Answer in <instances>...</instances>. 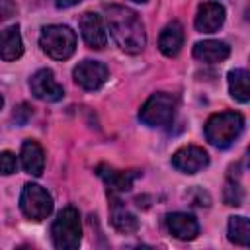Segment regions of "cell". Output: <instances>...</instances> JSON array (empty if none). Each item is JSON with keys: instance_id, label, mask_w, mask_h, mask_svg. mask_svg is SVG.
Listing matches in <instances>:
<instances>
[{"instance_id": "cell-1", "label": "cell", "mask_w": 250, "mask_h": 250, "mask_svg": "<svg viewBox=\"0 0 250 250\" xmlns=\"http://www.w3.org/2000/svg\"><path fill=\"white\" fill-rule=\"evenodd\" d=\"M105 23H107L111 37L115 39L119 49H123L125 53L137 55L145 49V45H146L145 25H143L141 18L131 8L117 6V4L107 6L105 8Z\"/></svg>"}, {"instance_id": "cell-2", "label": "cell", "mask_w": 250, "mask_h": 250, "mask_svg": "<svg viewBox=\"0 0 250 250\" xmlns=\"http://www.w3.org/2000/svg\"><path fill=\"white\" fill-rule=\"evenodd\" d=\"M242 129L244 117L238 111H221L207 119L205 139L217 148H227L240 137Z\"/></svg>"}, {"instance_id": "cell-3", "label": "cell", "mask_w": 250, "mask_h": 250, "mask_svg": "<svg viewBox=\"0 0 250 250\" xmlns=\"http://www.w3.org/2000/svg\"><path fill=\"white\" fill-rule=\"evenodd\" d=\"M41 49L55 61H66L76 51V33L68 25H47L39 35Z\"/></svg>"}, {"instance_id": "cell-4", "label": "cell", "mask_w": 250, "mask_h": 250, "mask_svg": "<svg viewBox=\"0 0 250 250\" xmlns=\"http://www.w3.org/2000/svg\"><path fill=\"white\" fill-rule=\"evenodd\" d=\"M51 236H53V244L59 250H76L82 238V227H80V215L78 211L68 205L64 207L53 227H51Z\"/></svg>"}, {"instance_id": "cell-5", "label": "cell", "mask_w": 250, "mask_h": 250, "mask_svg": "<svg viewBox=\"0 0 250 250\" xmlns=\"http://www.w3.org/2000/svg\"><path fill=\"white\" fill-rule=\"evenodd\" d=\"M174 111H176V98L166 92H156L143 104L139 111V119L148 127H162L172 121Z\"/></svg>"}, {"instance_id": "cell-6", "label": "cell", "mask_w": 250, "mask_h": 250, "mask_svg": "<svg viewBox=\"0 0 250 250\" xmlns=\"http://www.w3.org/2000/svg\"><path fill=\"white\" fill-rule=\"evenodd\" d=\"M20 209L31 221H43L53 213V197L37 184H25L20 195Z\"/></svg>"}, {"instance_id": "cell-7", "label": "cell", "mask_w": 250, "mask_h": 250, "mask_svg": "<svg viewBox=\"0 0 250 250\" xmlns=\"http://www.w3.org/2000/svg\"><path fill=\"white\" fill-rule=\"evenodd\" d=\"M74 82L84 90H98L105 84L109 70L100 61H82L74 68Z\"/></svg>"}, {"instance_id": "cell-8", "label": "cell", "mask_w": 250, "mask_h": 250, "mask_svg": "<svg viewBox=\"0 0 250 250\" xmlns=\"http://www.w3.org/2000/svg\"><path fill=\"white\" fill-rule=\"evenodd\" d=\"M29 90L37 100L43 102H59L64 96L62 86L55 80V74L49 68H41L29 78Z\"/></svg>"}, {"instance_id": "cell-9", "label": "cell", "mask_w": 250, "mask_h": 250, "mask_svg": "<svg viewBox=\"0 0 250 250\" xmlns=\"http://www.w3.org/2000/svg\"><path fill=\"white\" fill-rule=\"evenodd\" d=\"M207 164H209V154L201 146H195V145L182 146L172 156V166L184 174H195L203 170Z\"/></svg>"}, {"instance_id": "cell-10", "label": "cell", "mask_w": 250, "mask_h": 250, "mask_svg": "<svg viewBox=\"0 0 250 250\" xmlns=\"http://www.w3.org/2000/svg\"><path fill=\"white\" fill-rule=\"evenodd\" d=\"M78 27H80V33L86 41L88 47L92 49H104L105 43H107V33H105V27H104V21L98 14L94 12H84L78 20Z\"/></svg>"}, {"instance_id": "cell-11", "label": "cell", "mask_w": 250, "mask_h": 250, "mask_svg": "<svg viewBox=\"0 0 250 250\" xmlns=\"http://www.w3.org/2000/svg\"><path fill=\"white\" fill-rule=\"evenodd\" d=\"M225 21V8L219 2H205L195 14V29L201 33H215Z\"/></svg>"}, {"instance_id": "cell-12", "label": "cell", "mask_w": 250, "mask_h": 250, "mask_svg": "<svg viewBox=\"0 0 250 250\" xmlns=\"http://www.w3.org/2000/svg\"><path fill=\"white\" fill-rule=\"evenodd\" d=\"M166 227L178 240H193L199 234V225L189 213H170L166 217Z\"/></svg>"}, {"instance_id": "cell-13", "label": "cell", "mask_w": 250, "mask_h": 250, "mask_svg": "<svg viewBox=\"0 0 250 250\" xmlns=\"http://www.w3.org/2000/svg\"><path fill=\"white\" fill-rule=\"evenodd\" d=\"M229 55H230V47L219 39H205V41L195 43V47H193V57L207 64L223 62Z\"/></svg>"}, {"instance_id": "cell-14", "label": "cell", "mask_w": 250, "mask_h": 250, "mask_svg": "<svg viewBox=\"0 0 250 250\" xmlns=\"http://www.w3.org/2000/svg\"><path fill=\"white\" fill-rule=\"evenodd\" d=\"M20 160H21V166L27 174L31 176H41L43 174V168H45V152L41 148L39 143L35 141H25L21 145V150H20Z\"/></svg>"}, {"instance_id": "cell-15", "label": "cell", "mask_w": 250, "mask_h": 250, "mask_svg": "<svg viewBox=\"0 0 250 250\" xmlns=\"http://www.w3.org/2000/svg\"><path fill=\"white\" fill-rule=\"evenodd\" d=\"M98 174L100 178H104L109 193H121L131 189L135 178H139V172H123V170H113L107 166H98Z\"/></svg>"}, {"instance_id": "cell-16", "label": "cell", "mask_w": 250, "mask_h": 250, "mask_svg": "<svg viewBox=\"0 0 250 250\" xmlns=\"http://www.w3.org/2000/svg\"><path fill=\"white\" fill-rule=\"evenodd\" d=\"M23 55V41L20 35V27L12 25L0 31V59L16 61Z\"/></svg>"}, {"instance_id": "cell-17", "label": "cell", "mask_w": 250, "mask_h": 250, "mask_svg": "<svg viewBox=\"0 0 250 250\" xmlns=\"http://www.w3.org/2000/svg\"><path fill=\"white\" fill-rule=\"evenodd\" d=\"M182 45H184V27L180 25V21H170L158 37V47H160L162 55L176 57L180 53Z\"/></svg>"}, {"instance_id": "cell-18", "label": "cell", "mask_w": 250, "mask_h": 250, "mask_svg": "<svg viewBox=\"0 0 250 250\" xmlns=\"http://www.w3.org/2000/svg\"><path fill=\"white\" fill-rule=\"evenodd\" d=\"M111 197V225L119 230V232H135L139 229V221L137 217L125 209V205H121V201L115 197V193L109 195Z\"/></svg>"}, {"instance_id": "cell-19", "label": "cell", "mask_w": 250, "mask_h": 250, "mask_svg": "<svg viewBox=\"0 0 250 250\" xmlns=\"http://www.w3.org/2000/svg\"><path fill=\"white\" fill-rule=\"evenodd\" d=\"M229 90L230 96L242 104L248 102L250 98V76L244 68H234L229 72Z\"/></svg>"}, {"instance_id": "cell-20", "label": "cell", "mask_w": 250, "mask_h": 250, "mask_svg": "<svg viewBox=\"0 0 250 250\" xmlns=\"http://www.w3.org/2000/svg\"><path fill=\"white\" fill-rule=\"evenodd\" d=\"M229 240L238 246L250 244V223L246 217H230L229 219Z\"/></svg>"}, {"instance_id": "cell-21", "label": "cell", "mask_w": 250, "mask_h": 250, "mask_svg": "<svg viewBox=\"0 0 250 250\" xmlns=\"http://www.w3.org/2000/svg\"><path fill=\"white\" fill-rule=\"evenodd\" d=\"M16 168H18V158H16V154L10 152V150L0 152V176H10V174L16 172Z\"/></svg>"}, {"instance_id": "cell-22", "label": "cell", "mask_w": 250, "mask_h": 250, "mask_svg": "<svg viewBox=\"0 0 250 250\" xmlns=\"http://www.w3.org/2000/svg\"><path fill=\"white\" fill-rule=\"evenodd\" d=\"M225 203L227 205H240L242 203V189L238 184H234L232 180L227 184L225 188Z\"/></svg>"}, {"instance_id": "cell-23", "label": "cell", "mask_w": 250, "mask_h": 250, "mask_svg": "<svg viewBox=\"0 0 250 250\" xmlns=\"http://www.w3.org/2000/svg\"><path fill=\"white\" fill-rule=\"evenodd\" d=\"M29 117H31V107H29L27 104H20V105L14 109V121H16L18 125H25V123L29 121Z\"/></svg>"}, {"instance_id": "cell-24", "label": "cell", "mask_w": 250, "mask_h": 250, "mask_svg": "<svg viewBox=\"0 0 250 250\" xmlns=\"http://www.w3.org/2000/svg\"><path fill=\"white\" fill-rule=\"evenodd\" d=\"M16 14V2L14 0H0V21L10 20Z\"/></svg>"}, {"instance_id": "cell-25", "label": "cell", "mask_w": 250, "mask_h": 250, "mask_svg": "<svg viewBox=\"0 0 250 250\" xmlns=\"http://www.w3.org/2000/svg\"><path fill=\"white\" fill-rule=\"evenodd\" d=\"M57 8H70V6H74V4H78V2H82V0H51Z\"/></svg>"}, {"instance_id": "cell-26", "label": "cell", "mask_w": 250, "mask_h": 250, "mask_svg": "<svg viewBox=\"0 0 250 250\" xmlns=\"http://www.w3.org/2000/svg\"><path fill=\"white\" fill-rule=\"evenodd\" d=\"M2 105H4V98L0 96V109H2Z\"/></svg>"}, {"instance_id": "cell-27", "label": "cell", "mask_w": 250, "mask_h": 250, "mask_svg": "<svg viewBox=\"0 0 250 250\" xmlns=\"http://www.w3.org/2000/svg\"><path fill=\"white\" fill-rule=\"evenodd\" d=\"M131 2H139V4H143V2H146V0H131Z\"/></svg>"}]
</instances>
